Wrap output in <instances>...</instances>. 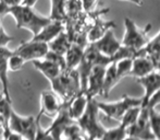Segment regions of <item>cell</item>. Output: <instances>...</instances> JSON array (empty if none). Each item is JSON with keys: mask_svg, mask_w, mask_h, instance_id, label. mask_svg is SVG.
<instances>
[{"mask_svg": "<svg viewBox=\"0 0 160 140\" xmlns=\"http://www.w3.org/2000/svg\"><path fill=\"white\" fill-rule=\"evenodd\" d=\"M106 67H107V65L98 64L94 66L92 71L89 72L88 79H87V87L85 90V94L88 99L102 94L103 77H105Z\"/></svg>", "mask_w": 160, "mask_h": 140, "instance_id": "9", "label": "cell"}, {"mask_svg": "<svg viewBox=\"0 0 160 140\" xmlns=\"http://www.w3.org/2000/svg\"><path fill=\"white\" fill-rule=\"evenodd\" d=\"M92 44H93L97 51H100L102 55L108 56V57H110V58L117 53V51H118L121 46V43L117 40V37L114 36L113 31H112L111 29H109L100 38H98V40L93 42Z\"/></svg>", "mask_w": 160, "mask_h": 140, "instance_id": "12", "label": "cell"}, {"mask_svg": "<svg viewBox=\"0 0 160 140\" xmlns=\"http://www.w3.org/2000/svg\"><path fill=\"white\" fill-rule=\"evenodd\" d=\"M132 58H125L116 62L117 65V73H118L119 79H123L124 77L130 76L131 68H132Z\"/></svg>", "mask_w": 160, "mask_h": 140, "instance_id": "30", "label": "cell"}, {"mask_svg": "<svg viewBox=\"0 0 160 140\" xmlns=\"http://www.w3.org/2000/svg\"><path fill=\"white\" fill-rule=\"evenodd\" d=\"M156 70L160 73V59L157 62V64H156Z\"/></svg>", "mask_w": 160, "mask_h": 140, "instance_id": "39", "label": "cell"}, {"mask_svg": "<svg viewBox=\"0 0 160 140\" xmlns=\"http://www.w3.org/2000/svg\"><path fill=\"white\" fill-rule=\"evenodd\" d=\"M0 26H1V23H0Z\"/></svg>", "mask_w": 160, "mask_h": 140, "instance_id": "41", "label": "cell"}, {"mask_svg": "<svg viewBox=\"0 0 160 140\" xmlns=\"http://www.w3.org/2000/svg\"><path fill=\"white\" fill-rule=\"evenodd\" d=\"M49 51V47L47 43L36 42L31 40L28 43H24L18 49H15L20 56H22L25 62H32L35 59H42L45 57L47 51Z\"/></svg>", "mask_w": 160, "mask_h": 140, "instance_id": "10", "label": "cell"}, {"mask_svg": "<svg viewBox=\"0 0 160 140\" xmlns=\"http://www.w3.org/2000/svg\"><path fill=\"white\" fill-rule=\"evenodd\" d=\"M8 10H9V6L3 1V0H0V18L2 15L7 14L8 13Z\"/></svg>", "mask_w": 160, "mask_h": 140, "instance_id": "35", "label": "cell"}, {"mask_svg": "<svg viewBox=\"0 0 160 140\" xmlns=\"http://www.w3.org/2000/svg\"><path fill=\"white\" fill-rule=\"evenodd\" d=\"M13 40H14V38H13L12 36L7 34L6 31L2 28V25L0 26V46H7V45L10 42H12Z\"/></svg>", "mask_w": 160, "mask_h": 140, "instance_id": "33", "label": "cell"}, {"mask_svg": "<svg viewBox=\"0 0 160 140\" xmlns=\"http://www.w3.org/2000/svg\"><path fill=\"white\" fill-rule=\"evenodd\" d=\"M83 6L82 0H68L65 3V20L75 21L78 20L82 14Z\"/></svg>", "mask_w": 160, "mask_h": 140, "instance_id": "24", "label": "cell"}, {"mask_svg": "<svg viewBox=\"0 0 160 140\" xmlns=\"http://www.w3.org/2000/svg\"><path fill=\"white\" fill-rule=\"evenodd\" d=\"M97 3V0H82V6L83 10L86 11V12H91L94 10Z\"/></svg>", "mask_w": 160, "mask_h": 140, "instance_id": "34", "label": "cell"}, {"mask_svg": "<svg viewBox=\"0 0 160 140\" xmlns=\"http://www.w3.org/2000/svg\"><path fill=\"white\" fill-rule=\"evenodd\" d=\"M13 51L8 49L6 46H0V82L2 85V94L8 100L11 101L10 92H9V80H8V62L9 56Z\"/></svg>", "mask_w": 160, "mask_h": 140, "instance_id": "16", "label": "cell"}, {"mask_svg": "<svg viewBox=\"0 0 160 140\" xmlns=\"http://www.w3.org/2000/svg\"><path fill=\"white\" fill-rule=\"evenodd\" d=\"M120 79L117 73V65L116 62H111L109 65H107L103 77V85H102V94L105 98H108L110 92L112 91L114 87L119 83Z\"/></svg>", "mask_w": 160, "mask_h": 140, "instance_id": "20", "label": "cell"}, {"mask_svg": "<svg viewBox=\"0 0 160 140\" xmlns=\"http://www.w3.org/2000/svg\"><path fill=\"white\" fill-rule=\"evenodd\" d=\"M40 118L34 116L22 117L19 116L14 110H12L9 121V128L11 132L21 135L23 138L33 140L36 138V130H37V124L39 123Z\"/></svg>", "mask_w": 160, "mask_h": 140, "instance_id": "7", "label": "cell"}, {"mask_svg": "<svg viewBox=\"0 0 160 140\" xmlns=\"http://www.w3.org/2000/svg\"><path fill=\"white\" fill-rule=\"evenodd\" d=\"M136 80L145 91L144 96L142 98V107H145L150 96L160 89V73L157 70H154L146 76L137 78Z\"/></svg>", "mask_w": 160, "mask_h": 140, "instance_id": "13", "label": "cell"}, {"mask_svg": "<svg viewBox=\"0 0 160 140\" xmlns=\"http://www.w3.org/2000/svg\"><path fill=\"white\" fill-rule=\"evenodd\" d=\"M52 91L60 98L62 103H69L81 91V81L78 69H64L50 81Z\"/></svg>", "mask_w": 160, "mask_h": 140, "instance_id": "2", "label": "cell"}, {"mask_svg": "<svg viewBox=\"0 0 160 140\" xmlns=\"http://www.w3.org/2000/svg\"><path fill=\"white\" fill-rule=\"evenodd\" d=\"M8 13H10L15 20L18 29H25L36 35L44 26L51 21L50 18L40 17L32 9V7L18 4L9 7Z\"/></svg>", "mask_w": 160, "mask_h": 140, "instance_id": "1", "label": "cell"}, {"mask_svg": "<svg viewBox=\"0 0 160 140\" xmlns=\"http://www.w3.org/2000/svg\"><path fill=\"white\" fill-rule=\"evenodd\" d=\"M138 54L148 56L155 62V66H156L157 62L160 59V31L154 38L148 40L147 44L143 48L139 49Z\"/></svg>", "mask_w": 160, "mask_h": 140, "instance_id": "21", "label": "cell"}, {"mask_svg": "<svg viewBox=\"0 0 160 140\" xmlns=\"http://www.w3.org/2000/svg\"><path fill=\"white\" fill-rule=\"evenodd\" d=\"M51 1V10L50 18L51 20H60L65 21V3L68 0H50Z\"/></svg>", "mask_w": 160, "mask_h": 140, "instance_id": "25", "label": "cell"}, {"mask_svg": "<svg viewBox=\"0 0 160 140\" xmlns=\"http://www.w3.org/2000/svg\"><path fill=\"white\" fill-rule=\"evenodd\" d=\"M62 102L58 100V95L55 92L42 91L40 94V110L36 117L40 118L42 115L49 117H55L60 110Z\"/></svg>", "mask_w": 160, "mask_h": 140, "instance_id": "11", "label": "cell"}, {"mask_svg": "<svg viewBox=\"0 0 160 140\" xmlns=\"http://www.w3.org/2000/svg\"><path fill=\"white\" fill-rule=\"evenodd\" d=\"M2 134H3V130L0 129V137H2Z\"/></svg>", "mask_w": 160, "mask_h": 140, "instance_id": "40", "label": "cell"}, {"mask_svg": "<svg viewBox=\"0 0 160 140\" xmlns=\"http://www.w3.org/2000/svg\"><path fill=\"white\" fill-rule=\"evenodd\" d=\"M65 30L64 21L60 20H51L46 26L42 29L36 35H33V38L31 40H36V42H42L48 44L51 40L56 37L59 33Z\"/></svg>", "mask_w": 160, "mask_h": 140, "instance_id": "14", "label": "cell"}, {"mask_svg": "<svg viewBox=\"0 0 160 140\" xmlns=\"http://www.w3.org/2000/svg\"><path fill=\"white\" fill-rule=\"evenodd\" d=\"M25 60L22 58V56H20L19 54L15 51H12L10 56L8 58V62H7V65H8V70H11V71H18L23 67V65L25 64Z\"/></svg>", "mask_w": 160, "mask_h": 140, "instance_id": "31", "label": "cell"}, {"mask_svg": "<svg viewBox=\"0 0 160 140\" xmlns=\"http://www.w3.org/2000/svg\"><path fill=\"white\" fill-rule=\"evenodd\" d=\"M62 137H64V138H67V139H72V140L86 138L84 132H83V130L81 129V127L78 126V124H75L74 121L65 127V129L63 130V132H62Z\"/></svg>", "mask_w": 160, "mask_h": 140, "instance_id": "27", "label": "cell"}, {"mask_svg": "<svg viewBox=\"0 0 160 140\" xmlns=\"http://www.w3.org/2000/svg\"><path fill=\"white\" fill-rule=\"evenodd\" d=\"M154 70H156L155 62L148 56L138 54L132 60V68H131L130 76H133L137 79L150 73Z\"/></svg>", "mask_w": 160, "mask_h": 140, "instance_id": "15", "label": "cell"}, {"mask_svg": "<svg viewBox=\"0 0 160 140\" xmlns=\"http://www.w3.org/2000/svg\"><path fill=\"white\" fill-rule=\"evenodd\" d=\"M124 28L125 32L124 36H123L122 43H121L122 45H125V46L132 47V48L136 49V51H139L149 40L148 33H149L150 29H152L150 24H147L144 29H141L136 25V23L132 19L125 18Z\"/></svg>", "mask_w": 160, "mask_h": 140, "instance_id": "5", "label": "cell"}, {"mask_svg": "<svg viewBox=\"0 0 160 140\" xmlns=\"http://www.w3.org/2000/svg\"><path fill=\"white\" fill-rule=\"evenodd\" d=\"M97 105L99 107V110L102 112L108 118L120 121L130 107L135 105H142V98H131V96L124 95L121 100L116 102H97Z\"/></svg>", "mask_w": 160, "mask_h": 140, "instance_id": "6", "label": "cell"}, {"mask_svg": "<svg viewBox=\"0 0 160 140\" xmlns=\"http://www.w3.org/2000/svg\"><path fill=\"white\" fill-rule=\"evenodd\" d=\"M159 104H160V89L157 90V91L155 92L152 96H150L145 107H147V108H156V106L159 105Z\"/></svg>", "mask_w": 160, "mask_h": 140, "instance_id": "32", "label": "cell"}, {"mask_svg": "<svg viewBox=\"0 0 160 140\" xmlns=\"http://www.w3.org/2000/svg\"><path fill=\"white\" fill-rule=\"evenodd\" d=\"M111 58L105 56L98 51L95 48L93 44H89L88 46L85 47L84 54H83V57L81 59L80 64L78 66V76H80V81H81V91H84L86 90L87 87V79H88L89 72L92 71L94 66L98 64H103V65H109L111 62Z\"/></svg>", "mask_w": 160, "mask_h": 140, "instance_id": "4", "label": "cell"}, {"mask_svg": "<svg viewBox=\"0 0 160 140\" xmlns=\"http://www.w3.org/2000/svg\"><path fill=\"white\" fill-rule=\"evenodd\" d=\"M99 107L95 98H89L82 116L78 119V124L87 139H101L106 129L99 123Z\"/></svg>", "mask_w": 160, "mask_h": 140, "instance_id": "3", "label": "cell"}, {"mask_svg": "<svg viewBox=\"0 0 160 140\" xmlns=\"http://www.w3.org/2000/svg\"><path fill=\"white\" fill-rule=\"evenodd\" d=\"M128 138L132 139H155L149 123V112L147 107H142L136 121L127 128Z\"/></svg>", "mask_w": 160, "mask_h": 140, "instance_id": "8", "label": "cell"}, {"mask_svg": "<svg viewBox=\"0 0 160 140\" xmlns=\"http://www.w3.org/2000/svg\"><path fill=\"white\" fill-rule=\"evenodd\" d=\"M148 112L152 134L155 135V138L160 139V113L157 112L156 108H148Z\"/></svg>", "mask_w": 160, "mask_h": 140, "instance_id": "29", "label": "cell"}, {"mask_svg": "<svg viewBox=\"0 0 160 140\" xmlns=\"http://www.w3.org/2000/svg\"><path fill=\"white\" fill-rule=\"evenodd\" d=\"M87 101L88 98L85 94L84 91H80L68 104V108H69L70 116L72 117L73 121H78L82 114L84 113L85 108L87 105Z\"/></svg>", "mask_w": 160, "mask_h": 140, "instance_id": "18", "label": "cell"}, {"mask_svg": "<svg viewBox=\"0 0 160 140\" xmlns=\"http://www.w3.org/2000/svg\"><path fill=\"white\" fill-rule=\"evenodd\" d=\"M34 67L37 70H39L45 77L50 81H52L53 79H56L60 73H61L62 70H64V68H62L59 64L55 62H51V60H47V59H35L32 60Z\"/></svg>", "mask_w": 160, "mask_h": 140, "instance_id": "17", "label": "cell"}, {"mask_svg": "<svg viewBox=\"0 0 160 140\" xmlns=\"http://www.w3.org/2000/svg\"><path fill=\"white\" fill-rule=\"evenodd\" d=\"M119 1H128L136 4V6H143V0H119Z\"/></svg>", "mask_w": 160, "mask_h": 140, "instance_id": "38", "label": "cell"}, {"mask_svg": "<svg viewBox=\"0 0 160 140\" xmlns=\"http://www.w3.org/2000/svg\"><path fill=\"white\" fill-rule=\"evenodd\" d=\"M114 23L113 22H105L102 20H96L94 25L92 26L91 30L87 32V40L89 43H93L100 38L101 36L105 34L109 29L113 28Z\"/></svg>", "mask_w": 160, "mask_h": 140, "instance_id": "23", "label": "cell"}, {"mask_svg": "<svg viewBox=\"0 0 160 140\" xmlns=\"http://www.w3.org/2000/svg\"><path fill=\"white\" fill-rule=\"evenodd\" d=\"M9 7H13V6H18V4L22 3V0H3Z\"/></svg>", "mask_w": 160, "mask_h": 140, "instance_id": "36", "label": "cell"}, {"mask_svg": "<svg viewBox=\"0 0 160 140\" xmlns=\"http://www.w3.org/2000/svg\"><path fill=\"white\" fill-rule=\"evenodd\" d=\"M70 45H71V40H70L69 35H68V33L65 31H62L61 33H59L53 40H51L48 43L49 51H52L55 53L63 56L69 49Z\"/></svg>", "mask_w": 160, "mask_h": 140, "instance_id": "22", "label": "cell"}, {"mask_svg": "<svg viewBox=\"0 0 160 140\" xmlns=\"http://www.w3.org/2000/svg\"><path fill=\"white\" fill-rule=\"evenodd\" d=\"M128 138L127 135V127L123 124H119L117 127L111 129H106L105 134L102 135L101 139H110V140H119Z\"/></svg>", "mask_w": 160, "mask_h": 140, "instance_id": "26", "label": "cell"}, {"mask_svg": "<svg viewBox=\"0 0 160 140\" xmlns=\"http://www.w3.org/2000/svg\"><path fill=\"white\" fill-rule=\"evenodd\" d=\"M142 110V105H135L130 107L127 112L124 113V115L122 116V118L120 119V123L123 124L125 127H128L132 124H134L136 121L137 117H138L139 113H141Z\"/></svg>", "mask_w": 160, "mask_h": 140, "instance_id": "28", "label": "cell"}, {"mask_svg": "<svg viewBox=\"0 0 160 140\" xmlns=\"http://www.w3.org/2000/svg\"><path fill=\"white\" fill-rule=\"evenodd\" d=\"M85 46L80 45L78 43H71L69 49L64 54L65 59V69H76L80 64L81 59L84 54Z\"/></svg>", "mask_w": 160, "mask_h": 140, "instance_id": "19", "label": "cell"}, {"mask_svg": "<svg viewBox=\"0 0 160 140\" xmlns=\"http://www.w3.org/2000/svg\"><path fill=\"white\" fill-rule=\"evenodd\" d=\"M37 0H22V3L21 4H24V6H28V7H33L34 4L36 3Z\"/></svg>", "mask_w": 160, "mask_h": 140, "instance_id": "37", "label": "cell"}]
</instances>
